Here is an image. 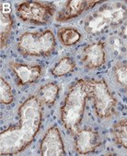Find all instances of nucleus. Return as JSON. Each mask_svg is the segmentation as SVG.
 I'll return each instance as SVG.
<instances>
[{"mask_svg":"<svg viewBox=\"0 0 127 156\" xmlns=\"http://www.w3.org/2000/svg\"><path fill=\"white\" fill-rule=\"evenodd\" d=\"M19 122L0 134L1 155L18 154L33 141L40 130L43 107L39 98L31 96L22 103L19 109Z\"/></svg>","mask_w":127,"mask_h":156,"instance_id":"1","label":"nucleus"},{"mask_svg":"<svg viewBox=\"0 0 127 156\" xmlns=\"http://www.w3.org/2000/svg\"><path fill=\"white\" fill-rule=\"evenodd\" d=\"M88 96V86L87 80H78L70 88L65 104L61 107V120L70 133L76 134L78 131Z\"/></svg>","mask_w":127,"mask_h":156,"instance_id":"2","label":"nucleus"},{"mask_svg":"<svg viewBox=\"0 0 127 156\" xmlns=\"http://www.w3.org/2000/svg\"><path fill=\"white\" fill-rule=\"evenodd\" d=\"M127 19V7L120 2L103 5L90 14L85 20L86 32L92 35H99L107 30L123 24Z\"/></svg>","mask_w":127,"mask_h":156,"instance_id":"3","label":"nucleus"},{"mask_svg":"<svg viewBox=\"0 0 127 156\" xmlns=\"http://www.w3.org/2000/svg\"><path fill=\"white\" fill-rule=\"evenodd\" d=\"M17 47L24 55L47 56L55 48V38L51 30L25 33L19 39Z\"/></svg>","mask_w":127,"mask_h":156,"instance_id":"4","label":"nucleus"},{"mask_svg":"<svg viewBox=\"0 0 127 156\" xmlns=\"http://www.w3.org/2000/svg\"><path fill=\"white\" fill-rule=\"evenodd\" d=\"M88 86V96L92 98L95 110L99 117H110L115 109L116 100L111 94L106 82L101 80H87Z\"/></svg>","mask_w":127,"mask_h":156,"instance_id":"5","label":"nucleus"},{"mask_svg":"<svg viewBox=\"0 0 127 156\" xmlns=\"http://www.w3.org/2000/svg\"><path fill=\"white\" fill-rule=\"evenodd\" d=\"M54 12V8L35 1H28L18 6L17 13L19 17L27 22L34 24H45Z\"/></svg>","mask_w":127,"mask_h":156,"instance_id":"6","label":"nucleus"},{"mask_svg":"<svg viewBox=\"0 0 127 156\" xmlns=\"http://www.w3.org/2000/svg\"><path fill=\"white\" fill-rule=\"evenodd\" d=\"M41 154L43 156H63L66 154L62 137L57 128L52 127L45 133L41 143Z\"/></svg>","mask_w":127,"mask_h":156,"instance_id":"7","label":"nucleus"},{"mask_svg":"<svg viewBox=\"0 0 127 156\" xmlns=\"http://www.w3.org/2000/svg\"><path fill=\"white\" fill-rule=\"evenodd\" d=\"M100 146L99 134L93 129L78 130L75 136V148L79 154L92 152Z\"/></svg>","mask_w":127,"mask_h":156,"instance_id":"8","label":"nucleus"},{"mask_svg":"<svg viewBox=\"0 0 127 156\" xmlns=\"http://www.w3.org/2000/svg\"><path fill=\"white\" fill-rule=\"evenodd\" d=\"M83 64L89 69L101 68L105 63V50L103 43H95L88 45L82 55Z\"/></svg>","mask_w":127,"mask_h":156,"instance_id":"9","label":"nucleus"},{"mask_svg":"<svg viewBox=\"0 0 127 156\" xmlns=\"http://www.w3.org/2000/svg\"><path fill=\"white\" fill-rule=\"evenodd\" d=\"M9 66L17 77L19 86L33 83L41 77L42 74V69L40 66H28L20 63H15V62L10 63Z\"/></svg>","mask_w":127,"mask_h":156,"instance_id":"10","label":"nucleus"},{"mask_svg":"<svg viewBox=\"0 0 127 156\" xmlns=\"http://www.w3.org/2000/svg\"><path fill=\"white\" fill-rule=\"evenodd\" d=\"M100 1H78V0H72L67 2V6L63 8L56 16L57 20H68L79 16L83 11L89 9Z\"/></svg>","mask_w":127,"mask_h":156,"instance_id":"11","label":"nucleus"},{"mask_svg":"<svg viewBox=\"0 0 127 156\" xmlns=\"http://www.w3.org/2000/svg\"><path fill=\"white\" fill-rule=\"evenodd\" d=\"M10 11V4H1V49H4L7 46L12 30L13 20Z\"/></svg>","mask_w":127,"mask_h":156,"instance_id":"12","label":"nucleus"},{"mask_svg":"<svg viewBox=\"0 0 127 156\" xmlns=\"http://www.w3.org/2000/svg\"><path fill=\"white\" fill-rule=\"evenodd\" d=\"M59 87L55 83H47L39 90V100L46 105H53L58 96Z\"/></svg>","mask_w":127,"mask_h":156,"instance_id":"13","label":"nucleus"},{"mask_svg":"<svg viewBox=\"0 0 127 156\" xmlns=\"http://www.w3.org/2000/svg\"><path fill=\"white\" fill-rule=\"evenodd\" d=\"M76 68V64L74 63V61L69 58V57H63L61 60L57 62V64L53 68L52 73L56 76H65L70 72H72Z\"/></svg>","mask_w":127,"mask_h":156,"instance_id":"14","label":"nucleus"},{"mask_svg":"<svg viewBox=\"0 0 127 156\" xmlns=\"http://www.w3.org/2000/svg\"><path fill=\"white\" fill-rule=\"evenodd\" d=\"M59 38L63 44L69 46V45H73L77 44L80 40L81 35L75 29L66 28V29H62L60 30Z\"/></svg>","mask_w":127,"mask_h":156,"instance_id":"15","label":"nucleus"},{"mask_svg":"<svg viewBox=\"0 0 127 156\" xmlns=\"http://www.w3.org/2000/svg\"><path fill=\"white\" fill-rule=\"evenodd\" d=\"M112 132L116 141L127 149V121H120L114 125Z\"/></svg>","mask_w":127,"mask_h":156,"instance_id":"16","label":"nucleus"},{"mask_svg":"<svg viewBox=\"0 0 127 156\" xmlns=\"http://www.w3.org/2000/svg\"><path fill=\"white\" fill-rule=\"evenodd\" d=\"M112 73L118 85L127 92V63L117 64L113 68Z\"/></svg>","mask_w":127,"mask_h":156,"instance_id":"17","label":"nucleus"},{"mask_svg":"<svg viewBox=\"0 0 127 156\" xmlns=\"http://www.w3.org/2000/svg\"><path fill=\"white\" fill-rule=\"evenodd\" d=\"M0 90H1V104L9 105L13 101V93L10 85L4 78H0Z\"/></svg>","mask_w":127,"mask_h":156,"instance_id":"18","label":"nucleus"},{"mask_svg":"<svg viewBox=\"0 0 127 156\" xmlns=\"http://www.w3.org/2000/svg\"><path fill=\"white\" fill-rule=\"evenodd\" d=\"M110 49L120 55H122L127 53V45L124 44V42L119 38V37H112L110 40Z\"/></svg>","mask_w":127,"mask_h":156,"instance_id":"19","label":"nucleus"},{"mask_svg":"<svg viewBox=\"0 0 127 156\" xmlns=\"http://www.w3.org/2000/svg\"><path fill=\"white\" fill-rule=\"evenodd\" d=\"M120 34L122 38L127 39V19L126 20L123 22V24L122 25L121 30H120Z\"/></svg>","mask_w":127,"mask_h":156,"instance_id":"20","label":"nucleus"}]
</instances>
